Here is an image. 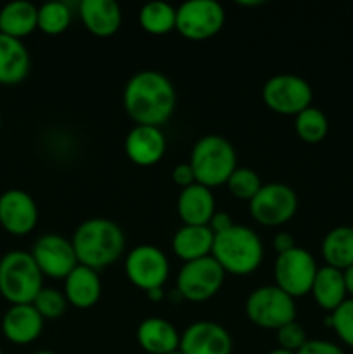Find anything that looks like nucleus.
<instances>
[{
	"mask_svg": "<svg viewBox=\"0 0 353 354\" xmlns=\"http://www.w3.org/2000/svg\"><path fill=\"white\" fill-rule=\"evenodd\" d=\"M123 106L137 124L161 128L175 113L176 90L163 73L144 69L125 85Z\"/></svg>",
	"mask_w": 353,
	"mask_h": 354,
	"instance_id": "1",
	"label": "nucleus"
},
{
	"mask_svg": "<svg viewBox=\"0 0 353 354\" xmlns=\"http://www.w3.org/2000/svg\"><path fill=\"white\" fill-rule=\"evenodd\" d=\"M78 263L99 270L111 266L125 251V234L120 225L107 218L82 221L71 239Z\"/></svg>",
	"mask_w": 353,
	"mask_h": 354,
	"instance_id": "2",
	"label": "nucleus"
},
{
	"mask_svg": "<svg viewBox=\"0 0 353 354\" xmlns=\"http://www.w3.org/2000/svg\"><path fill=\"white\" fill-rule=\"evenodd\" d=\"M211 256L225 273L251 275L263 261V244L255 230L244 225H234L224 234L215 235Z\"/></svg>",
	"mask_w": 353,
	"mask_h": 354,
	"instance_id": "3",
	"label": "nucleus"
},
{
	"mask_svg": "<svg viewBox=\"0 0 353 354\" xmlns=\"http://www.w3.org/2000/svg\"><path fill=\"white\" fill-rule=\"evenodd\" d=\"M190 168L199 185L213 189L227 183L237 168V154L230 142L221 135H204L190 152Z\"/></svg>",
	"mask_w": 353,
	"mask_h": 354,
	"instance_id": "4",
	"label": "nucleus"
},
{
	"mask_svg": "<svg viewBox=\"0 0 353 354\" xmlns=\"http://www.w3.org/2000/svg\"><path fill=\"white\" fill-rule=\"evenodd\" d=\"M44 289V275L31 252L10 251L0 259V296L14 304H31Z\"/></svg>",
	"mask_w": 353,
	"mask_h": 354,
	"instance_id": "5",
	"label": "nucleus"
},
{
	"mask_svg": "<svg viewBox=\"0 0 353 354\" xmlns=\"http://www.w3.org/2000/svg\"><path fill=\"white\" fill-rule=\"evenodd\" d=\"M244 310L253 324L269 330H279L284 325L296 322L294 299L275 283L253 290L246 299Z\"/></svg>",
	"mask_w": 353,
	"mask_h": 354,
	"instance_id": "6",
	"label": "nucleus"
},
{
	"mask_svg": "<svg viewBox=\"0 0 353 354\" xmlns=\"http://www.w3.org/2000/svg\"><path fill=\"white\" fill-rule=\"evenodd\" d=\"M262 97L270 111L282 116H298L311 106L310 83L298 75H275L263 85Z\"/></svg>",
	"mask_w": 353,
	"mask_h": 354,
	"instance_id": "7",
	"label": "nucleus"
},
{
	"mask_svg": "<svg viewBox=\"0 0 353 354\" xmlns=\"http://www.w3.org/2000/svg\"><path fill=\"white\" fill-rule=\"evenodd\" d=\"M317 263L314 256L303 248H294L291 251L279 254L273 265L275 286L291 296L293 299L310 294L317 275Z\"/></svg>",
	"mask_w": 353,
	"mask_h": 354,
	"instance_id": "8",
	"label": "nucleus"
},
{
	"mask_svg": "<svg viewBox=\"0 0 353 354\" xmlns=\"http://www.w3.org/2000/svg\"><path fill=\"white\" fill-rule=\"evenodd\" d=\"M225 280V272L213 259V256L183 263L176 277L175 289L182 294L183 301L203 303L211 299L221 289Z\"/></svg>",
	"mask_w": 353,
	"mask_h": 354,
	"instance_id": "9",
	"label": "nucleus"
},
{
	"mask_svg": "<svg viewBox=\"0 0 353 354\" xmlns=\"http://www.w3.org/2000/svg\"><path fill=\"white\" fill-rule=\"evenodd\" d=\"M224 24L225 10L215 0H189L176 9L175 30L187 40H208L220 33Z\"/></svg>",
	"mask_w": 353,
	"mask_h": 354,
	"instance_id": "10",
	"label": "nucleus"
},
{
	"mask_svg": "<svg viewBox=\"0 0 353 354\" xmlns=\"http://www.w3.org/2000/svg\"><path fill=\"white\" fill-rule=\"evenodd\" d=\"M298 196L286 183H266L249 201V213L263 227L286 225L296 214Z\"/></svg>",
	"mask_w": 353,
	"mask_h": 354,
	"instance_id": "11",
	"label": "nucleus"
},
{
	"mask_svg": "<svg viewBox=\"0 0 353 354\" xmlns=\"http://www.w3.org/2000/svg\"><path fill=\"white\" fill-rule=\"evenodd\" d=\"M127 279L147 292L166 283L170 277V263L165 252L151 244H142L132 249L125 259Z\"/></svg>",
	"mask_w": 353,
	"mask_h": 354,
	"instance_id": "12",
	"label": "nucleus"
},
{
	"mask_svg": "<svg viewBox=\"0 0 353 354\" xmlns=\"http://www.w3.org/2000/svg\"><path fill=\"white\" fill-rule=\"evenodd\" d=\"M35 263L42 275L54 280H64L80 265L71 241L59 234H45L31 249Z\"/></svg>",
	"mask_w": 353,
	"mask_h": 354,
	"instance_id": "13",
	"label": "nucleus"
},
{
	"mask_svg": "<svg viewBox=\"0 0 353 354\" xmlns=\"http://www.w3.org/2000/svg\"><path fill=\"white\" fill-rule=\"evenodd\" d=\"M38 207L33 197L21 189H10L0 196V227L10 235L23 237L35 230Z\"/></svg>",
	"mask_w": 353,
	"mask_h": 354,
	"instance_id": "14",
	"label": "nucleus"
},
{
	"mask_svg": "<svg viewBox=\"0 0 353 354\" xmlns=\"http://www.w3.org/2000/svg\"><path fill=\"white\" fill-rule=\"evenodd\" d=\"M183 354H232L234 342L227 328L215 322H196L180 334Z\"/></svg>",
	"mask_w": 353,
	"mask_h": 354,
	"instance_id": "15",
	"label": "nucleus"
},
{
	"mask_svg": "<svg viewBox=\"0 0 353 354\" xmlns=\"http://www.w3.org/2000/svg\"><path fill=\"white\" fill-rule=\"evenodd\" d=\"M125 152L134 165L147 168L158 165L166 152V138L161 128L135 124L125 138Z\"/></svg>",
	"mask_w": 353,
	"mask_h": 354,
	"instance_id": "16",
	"label": "nucleus"
},
{
	"mask_svg": "<svg viewBox=\"0 0 353 354\" xmlns=\"http://www.w3.org/2000/svg\"><path fill=\"white\" fill-rule=\"evenodd\" d=\"M44 322L33 304H14L3 315L2 332L12 344L26 346L40 337Z\"/></svg>",
	"mask_w": 353,
	"mask_h": 354,
	"instance_id": "17",
	"label": "nucleus"
},
{
	"mask_svg": "<svg viewBox=\"0 0 353 354\" xmlns=\"http://www.w3.org/2000/svg\"><path fill=\"white\" fill-rule=\"evenodd\" d=\"M78 12L85 30L100 38L116 33L123 21L120 6L114 0H82Z\"/></svg>",
	"mask_w": 353,
	"mask_h": 354,
	"instance_id": "18",
	"label": "nucleus"
},
{
	"mask_svg": "<svg viewBox=\"0 0 353 354\" xmlns=\"http://www.w3.org/2000/svg\"><path fill=\"white\" fill-rule=\"evenodd\" d=\"M102 294V283L96 270L78 265L64 279V296L68 304L76 310H90Z\"/></svg>",
	"mask_w": 353,
	"mask_h": 354,
	"instance_id": "19",
	"label": "nucleus"
},
{
	"mask_svg": "<svg viewBox=\"0 0 353 354\" xmlns=\"http://www.w3.org/2000/svg\"><path fill=\"white\" fill-rule=\"evenodd\" d=\"M176 213L183 225H208L211 216L217 213L215 209V197L211 189L192 183L187 189H182L176 199Z\"/></svg>",
	"mask_w": 353,
	"mask_h": 354,
	"instance_id": "20",
	"label": "nucleus"
},
{
	"mask_svg": "<svg viewBox=\"0 0 353 354\" xmlns=\"http://www.w3.org/2000/svg\"><path fill=\"white\" fill-rule=\"evenodd\" d=\"M215 234L208 225H183L172 239V249L183 263L211 256Z\"/></svg>",
	"mask_w": 353,
	"mask_h": 354,
	"instance_id": "21",
	"label": "nucleus"
},
{
	"mask_svg": "<svg viewBox=\"0 0 353 354\" xmlns=\"http://www.w3.org/2000/svg\"><path fill=\"white\" fill-rule=\"evenodd\" d=\"M137 342L149 354H168L179 349L180 334L165 318L151 317L138 324Z\"/></svg>",
	"mask_w": 353,
	"mask_h": 354,
	"instance_id": "22",
	"label": "nucleus"
},
{
	"mask_svg": "<svg viewBox=\"0 0 353 354\" xmlns=\"http://www.w3.org/2000/svg\"><path fill=\"white\" fill-rule=\"evenodd\" d=\"M30 52L17 38L0 35V85H17L30 73Z\"/></svg>",
	"mask_w": 353,
	"mask_h": 354,
	"instance_id": "23",
	"label": "nucleus"
},
{
	"mask_svg": "<svg viewBox=\"0 0 353 354\" xmlns=\"http://www.w3.org/2000/svg\"><path fill=\"white\" fill-rule=\"evenodd\" d=\"M310 294L314 296L315 303H317L322 310L329 311V313L338 310V308L348 299L345 272L336 270L327 265L318 268Z\"/></svg>",
	"mask_w": 353,
	"mask_h": 354,
	"instance_id": "24",
	"label": "nucleus"
},
{
	"mask_svg": "<svg viewBox=\"0 0 353 354\" xmlns=\"http://www.w3.org/2000/svg\"><path fill=\"white\" fill-rule=\"evenodd\" d=\"M38 30V7L26 0L9 2L0 9V35L23 40Z\"/></svg>",
	"mask_w": 353,
	"mask_h": 354,
	"instance_id": "25",
	"label": "nucleus"
},
{
	"mask_svg": "<svg viewBox=\"0 0 353 354\" xmlns=\"http://www.w3.org/2000/svg\"><path fill=\"white\" fill-rule=\"evenodd\" d=\"M325 265L346 272L353 266V227H336L322 241Z\"/></svg>",
	"mask_w": 353,
	"mask_h": 354,
	"instance_id": "26",
	"label": "nucleus"
},
{
	"mask_svg": "<svg viewBox=\"0 0 353 354\" xmlns=\"http://www.w3.org/2000/svg\"><path fill=\"white\" fill-rule=\"evenodd\" d=\"M138 23L145 33L156 35V37L166 35L175 30L176 9L161 0H154L142 7L138 12Z\"/></svg>",
	"mask_w": 353,
	"mask_h": 354,
	"instance_id": "27",
	"label": "nucleus"
},
{
	"mask_svg": "<svg viewBox=\"0 0 353 354\" xmlns=\"http://www.w3.org/2000/svg\"><path fill=\"white\" fill-rule=\"evenodd\" d=\"M294 130H296L300 140L307 142V144H318L327 137V116L318 107H307L298 116H294Z\"/></svg>",
	"mask_w": 353,
	"mask_h": 354,
	"instance_id": "28",
	"label": "nucleus"
},
{
	"mask_svg": "<svg viewBox=\"0 0 353 354\" xmlns=\"http://www.w3.org/2000/svg\"><path fill=\"white\" fill-rule=\"evenodd\" d=\"M71 9L66 2H47L44 6L38 7V30L45 35H55L64 33L71 24Z\"/></svg>",
	"mask_w": 353,
	"mask_h": 354,
	"instance_id": "29",
	"label": "nucleus"
},
{
	"mask_svg": "<svg viewBox=\"0 0 353 354\" xmlns=\"http://www.w3.org/2000/svg\"><path fill=\"white\" fill-rule=\"evenodd\" d=\"M225 185L228 187V192H230L235 199L248 201L249 203V201L258 194V190L262 189L263 183L255 169L235 168V171L232 173L230 178L227 180Z\"/></svg>",
	"mask_w": 353,
	"mask_h": 354,
	"instance_id": "30",
	"label": "nucleus"
},
{
	"mask_svg": "<svg viewBox=\"0 0 353 354\" xmlns=\"http://www.w3.org/2000/svg\"><path fill=\"white\" fill-rule=\"evenodd\" d=\"M31 304L44 320H57L66 313V308H68L64 292L52 287H44Z\"/></svg>",
	"mask_w": 353,
	"mask_h": 354,
	"instance_id": "31",
	"label": "nucleus"
},
{
	"mask_svg": "<svg viewBox=\"0 0 353 354\" xmlns=\"http://www.w3.org/2000/svg\"><path fill=\"white\" fill-rule=\"evenodd\" d=\"M327 325H331L334 328L336 335L339 337V341L345 342L346 346L353 348V299L348 297L338 310H334L331 313V317L325 322Z\"/></svg>",
	"mask_w": 353,
	"mask_h": 354,
	"instance_id": "32",
	"label": "nucleus"
},
{
	"mask_svg": "<svg viewBox=\"0 0 353 354\" xmlns=\"http://www.w3.org/2000/svg\"><path fill=\"white\" fill-rule=\"evenodd\" d=\"M277 332V342H279L280 349H286L296 354L305 346L307 339V332L301 327L298 322H291V324L280 327Z\"/></svg>",
	"mask_w": 353,
	"mask_h": 354,
	"instance_id": "33",
	"label": "nucleus"
},
{
	"mask_svg": "<svg viewBox=\"0 0 353 354\" xmlns=\"http://www.w3.org/2000/svg\"><path fill=\"white\" fill-rule=\"evenodd\" d=\"M296 354H345L339 346L334 342L322 341V339H315V341H307L303 348Z\"/></svg>",
	"mask_w": 353,
	"mask_h": 354,
	"instance_id": "34",
	"label": "nucleus"
},
{
	"mask_svg": "<svg viewBox=\"0 0 353 354\" xmlns=\"http://www.w3.org/2000/svg\"><path fill=\"white\" fill-rule=\"evenodd\" d=\"M172 180L175 185H179L180 189H187L192 183H196V178H194V171L190 168L189 162H180L173 168L172 171Z\"/></svg>",
	"mask_w": 353,
	"mask_h": 354,
	"instance_id": "35",
	"label": "nucleus"
},
{
	"mask_svg": "<svg viewBox=\"0 0 353 354\" xmlns=\"http://www.w3.org/2000/svg\"><path fill=\"white\" fill-rule=\"evenodd\" d=\"M234 220H232V216L228 213H225V211H217V213L211 216L210 223H208V227L211 228V232H213L215 235L218 234H224V232H227L228 228L234 227Z\"/></svg>",
	"mask_w": 353,
	"mask_h": 354,
	"instance_id": "36",
	"label": "nucleus"
},
{
	"mask_svg": "<svg viewBox=\"0 0 353 354\" xmlns=\"http://www.w3.org/2000/svg\"><path fill=\"white\" fill-rule=\"evenodd\" d=\"M272 245H273V249H275L277 256L284 254V252H287V251H291V249L296 248V244H294V237L289 234V232H279V234L273 237Z\"/></svg>",
	"mask_w": 353,
	"mask_h": 354,
	"instance_id": "37",
	"label": "nucleus"
},
{
	"mask_svg": "<svg viewBox=\"0 0 353 354\" xmlns=\"http://www.w3.org/2000/svg\"><path fill=\"white\" fill-rule=\"evenodd\" d=\"M145 296H147V299L151 301V303H161L163 299L166 297L165 290H163V287H158V289H151L145 292Z\"/></svg>",
	"mask_w": 353,
	"mask_h": 354,
	"instance_id": "38",
	"label": "nucleus"
},
{
	"mask_svg": "<svg viewBox=\"0 0 353 354\" xmlns=\"http://www.w3.org/2000/svg\"><path fill=\"white\" fill-rule=\"evenodd\" d=\"M345 282H346V290H348V296L353 299V266L345 272Z\"/></svg>",
	"mask_w": 353,
	"mask_h": 354,
	"instance_id": "39",
	"label": "nucleus"
},
{
	"mask_svg": "<svg viewBox=\"0 0 353 354\" xmlns=\"http://www.w3.org/2000/svg\"><path fill=\"white\" fill-rule=\"evenodd\" d=\"M266 354H294V353H291V351H286V349H280V348H277V349H273V351H270V353H266Z\"/></svg>",
	"mask_w": 353,
	"mask_h": 354,
	"instance_id": "40",
	"label": "nucleus"
},
{
	"mask_svg": "<svg viewBox=\"0 0 353 354\" xmlns=\"http://www.w3.org/2000/svg\"><path fill=\"white\" fill-rule=\"evenodd\" d=\"M33 354H55V353H52V351H37V353H33Z\"/></svg>",
	"mask_w": 353,
	"mask_h": 354,
	"instance_id": "41",
	"label": "nucleus"
},
{
	"mask_svg": "<svg viewBox=\"0 0 353 354\" xmlns=\"http://www.w3.org/2000/svg\"><path fill=\"white\" fill-rule=\"evenodd\" d=\"M168 354H183V353L180 351V349H176V351H173V353H168Z\"/></svg>",
	"mask_w": 353,
	"mask_h": 354,
	"instance_id": "42",
	"label": "nucleus"
},
{
	"mask_svg": "<svg viewBox=\"0 0 353 354\" xmlns=\"http://www.w3.org/2000/svg\"><path fill=\"white\" fill-rule=\"evenodd\" d=\"M0 128H2V116H0Z\"/></svg>",
	"mask_w": 353,
	"mask_h": 354,
	"instance_id": "43",
	"label": "nucleus"
},
{
	"mask_svg": "<svg viewBox=\"0 0 353 354\" xmlns=\"http://www.w3.org/2000/svg\"><path fill=\"white\" fill-rule=\"evenodd\" d=\"M0 354H3V351H2V348H0Z\"/></svg>",
	"mask_w": 353,
	"mask_h": 354,
	"instance_id": "44",
	"label": "nucleus"
}]
</instances>
